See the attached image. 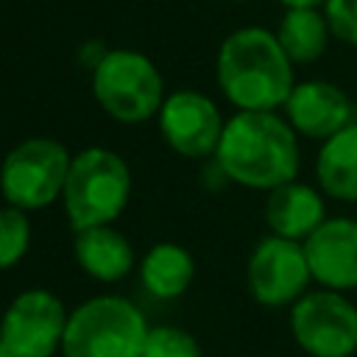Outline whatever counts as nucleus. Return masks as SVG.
Masks as SVG:
<instances>
[{"instance_id": "nucleus-1", "label": "nucleus", "mask_w": 357, "mask_h": 357, "mask_svg": "<svg viewBox=\"0 0 357 357\" xmlns=\"http://www.w3.org/2000/svg\"><path fill=\"white\" fill-rule=\"evenodd\" d=\"M212 159L231 184L271 192L298 178V134L276 112H237L226 120Z\"/></svg>"}, {"instance_id": "nucleus-2", "label": "nucleus", "mask_w": 357, "mask_h": 357, "mask_svg": "<svg viewBox=\"0 0 357 357\" xmlns=\"http://www.w3.org/2000/svg\"><path fill=\"white\" fill-rule=\"evenodd\" d=\"M293 61L273 31L243 25L231 31L215 56V78L237 112H276L296 86Z\"/></svg>"}, {"instance_id": "nucleus-3", "label": "nucleus", "mask_w": 357, "mask_h": 357, "mask_svg": "<svg viewBox=\"0 0 357 357\" xmlns=\"http://www.w3.org/2000/svg\"><path fill=\"white\" fill-rule=\"evenodd\" d=\"M131 167L112 148H84L73 156L61 192L64 215L75 231L114 223L131 201Z\"/></svg>"}, {"instance_id": "nucleus-4", "label": "nucleus", "mask_w": 357, "mask_h": 357, "mask_svg": "<svg viewBox=\"0 0 357 357\" xmlns=\"http://www.w3.org/2000/svg\"><path fill=\"white\" fill-rule=\"evenodd\" d=\"M148 321L123 296H92L70 310L61 357H142Z\"/></svg>"}, {"instance_id": "nucleus-5", "label": "nucleus", "mask_w": 357, "mask_h": 357, "mask_svg": "<svg viewBox=\"0 0 357 357\" xmlns=\"http://www.w3.org/2000/svg\"><path fill=\"white\" fill-rule=\"evenodd\" d=\"M92 95L112 120L126 126L156 117L167 98L159 67L131 47H112L103 56L92 70Z\"/></svg>"}, {"instance_id": "nucleus-6", "label": "nucleus", "mask_w": 357, "mask_h": 357, "mask_svg": "<svg viewBox=\"0 0 357 357\" xmlns=\"http://www.w3.org/2000/svg\"><path fill=\"white\" fill-rule=\"evenodd\" d=\"M73 153L53 137H28L17 142L0 165V192L6 204L33 212L61 198Z\"/></svg>"}, {"instance_id": "nucleus-7", "label": "nucleus", "mask_w": 357, "mask_h": 357, "mask_svg": "<svg viewBox=\"0 0 357 357\" xmlns=\"http://www.w3.org/2000/svg\"><path fill=\"white\" fill-rule=\"evenodd\" d=\"M290 335L310 357H351L357 351V304L337 290H307L290 307Z\"/></svg>"}, {"instance_id": "nucleus-8", "label": "nucleus", "mask_w": 357, "mask_h": 357, "mask_svg": "<svg viewBox=\"0 0 357 357\" xmlns=\"http://www.w3.org/2000/svg\"><path fill=\"white\" fill-rule=\"evenodd\" d=\"M70 312L45 287L22 290L0 318V357H53L61 351Z\"/></svg>"}, {"instance_id": "nucleus-9", "label": "nucleus", "mask_w": 357, "mask_h": 357, "mask_svg": "<svg viewBox=\"0 0 357 357\" xmlns=\"http://www.w3.org/2000/svg\"><path fill=\"white\" fill-rule=\"evenodd\" d=\"M312 273L304 245L276 234H265L248 254L245 284L262 307H293L310 290Z\"/></svg>"}, {"instance_id": "nucleus-10", "label": "nucleus", "mask_w": 357, "mask_h": 357, "mask_svg": "<svg viewBox=\"0 0 357 357\" xmlns=\"http://www.w3.org/2000/svg\"><path fill=\"white\" fill-rule=\"evenodd\" d=\"M156 117L170 151L184 159L215 156L226 120L209 95L198 89H176L165 98Z\"/></svg>"}, {"instance_id": "nucleus-11", "label": "nucleus", "mask_w": 357, "mask_h": 357, "mask_svg": "<svg viewBox=\"0 0 357 357\" xmlns=\"http://www.w3.org/2000/svg\"><path fill=\"white\" fill-rule=\"evenodd\" d=\"M282 109H284V120L293 126L298 137L318 142L329 139L332 134L354 123V103L346 95V89L324 78L296 81Z\"/></svg>"}, {"instance_id": "nucleus-12", "label": "nucleus", "mask_w": 357, "mask_h": 357, "mask_svg": "<svg viewBox=\"0 0 357 357\" xmlns=\"http://www.w3.org/2000/svg\"><path fill=\"white\" fill-rule=\"evenodd\" d=\"M312 282L326 290H357V218H326L304 243Z\"/></svg>"}, {"instance_id": "nucleus-13", "label": "nucleus", "mask_w": 357, "mask_h": 357, "mask_svg": "<svg viewBox=\"0 0 357 357\" xmlns=\"http://www.w3.org/2000/svg\"><path fill=\"white\" fill-rule=\"evenodd\" d=\"M324 220H326V204L321 190L296 178L268 192L265 223L271 234L304 243Z\"/></svg>"}, {"instance_id": "nucleus-14", "label": "nucleus", "mask_w": 357, "mask_h": 357, "mask_svg": "<svg viewBox=\"0 0 357 357\" xmlns=\"http://www.w3.org/2000/svg\"><path fill=\"white\" fill-rule=\"evenodd\" d=\"M75 262L98 282H120L134 271V245L112 223L75 231Z\"/></svg>"}, {"instance_id": "nucleus-15", "label": "nucleus", "mask_w": 357, "mask_h": 357, "mask_svg": "<svg viewBox=\"0 0 357 357\" xmlns=\"http://www.w3.org/2000/svg\"><path fill=\"white\" fill-rule=\"evenodd\" d=\"M315 178L324 195L357 204V120L321 142L315 156Z\"/></svg>"}, {"instance_id": "nucleus-16", "label": "nucleus", "mask_w": 357, "mask_h": 357, "mask_svg": "<svg viewBox=\"0 0 357 357\" xmlns=\"http://www.w3.org/2000/svg\"><path fill=\"white\" fill-rule=\"evenodd\" d=\"M195 276L192 254L178 243H156L139 262V282L156 298H178Z\"/></svg>"}, {"instance_id": "nucleus-17", "label": "nucleus", "mask_w": 357, "mask_h": 357, "mask_svg": "<svg viewBox=\"0 0 357 357\" xmlns=\"http://www.w3.org/2000/svg\"><path fill=\"white\" fill-rule=\"evenodd\" d=\"M273 33L293 64L318 61L332 42L324 8H284Z\"/></svg>"}, {"instance_id": "nucleus-18", "label": "nucleus", "mask_w": 357, "mask_h": 357, "mask_svg": "<svg viewBox=\"0 0 357 357\" xmlns=\"http://www.w3.org/2000/svg\"><path fill=\"white\" fill-rule=\"evenodd\" d=\"M31 245V223L28 212L6 204L0 206V271L14 268Z\"/></svg>"}, {"instance_id": "nucleus-19", "label": "nucleus", "mask_w": 357, "mask_h": 357, "mask_svg": "<svg viewBox=\"0 0 357 357\" xmlns=\"http://www.w3.org/2000/svg\"><path fill=\"white\" fill-rule=\"evenodd\" d=\"M142 357H204V354H201V343L187 329L162 324L148 329Z\"/></svg>"}, {"instance_id": "nucleus-20", "label": "nucleus", "mask_w": 357, "mask_h": 357, "mask_svg": "<svg viewBox=\"0 0 357 357\" xmlns=\"http://www.w3.org/2000/svg\"><path fill=\"white\" fill-rule=\"evenodd\" d=\"M332 39L357 47V0H326L324 6Z\"/></svg>"}, {"instance_id": "nucleus-21", "label": "nucleus", "mask_w": 357, "mask_h": 357, "mask_svg": "<svg viewBox=\"0 0 357 357\" xmlns=\"http://www.w3.org/2000/svg\"><path fill=\"white\" fill-rule=\"evenodd\" d=\"M106 53H109V47H103V42L92 39V42H84V45H81V50H78V61H81L84 67L95 70V67L103 61Z\"/></svg>"}, {"instance_id": "nucleus-22", "label": "nucleus", "mask_w": 357, "mask_h": 357, "mask_svg": "<svg viewBox=\"0 0 357 357\" xmlns=\"http://www.w3.org/2000/svg\"><path fill=\"white\" fill-rule=\"evenodd\" d=\"M284 8H324L326 0H279Z\"/></svg>"}, {"instance_id": "nucleus-23", "label": "nucleus", "mask_w": 357, "mask_h": 357, "mask_svg": "<svg viewBox=\"0 0 357 357\" xmlns=\"http://www.w3.org/2000/svg\"><path fill=\"white\" fill-rule=\"evenodd\" d=\"M234 3H251V0H234Z\"/></svg>"}]
</instances>
